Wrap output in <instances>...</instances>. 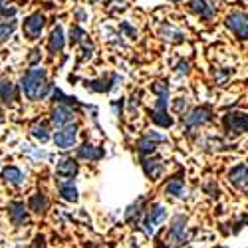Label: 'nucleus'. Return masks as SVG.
I'll use <instances>...</instances> for the list:
<instances>
[{
    "label": "nucleus",
    "mask_w": 248,
    "mask_h": 248,
    "mask_svg": "<svg viewBox=\"0 0 248 248\" xmlns=\"http://www.w3.org/2000/svg\"><path fill=\"white\" fill-rule=\"evenodd\" d=\"M165 220H167V209H165L161 202H155L145 211V217H143V231L147 234H155L157 229Z\"/></svg>",
    "instance_id": "6"
},
{
    "label": "nucleus",
    "mask_w": 248,
    "mask_h": 248,
    "mask_svg": "<svg viewBox=\"0 0 248 248\" xmlns=\"http://www.w3.org/2000/svg\"><path fill=\"white\" fill-rule=\"evenodd\" d=\"M191 240V232H189V226H187V217L185 215H175L171 218V224L167 229V246H185L189 244Z\"/></svg>",
    "instance_id": "2"
},
{
    "label": "nucleus",
    "mask_w": 248,
    "mask_h": 248,
    "mask_svg": "<svg viewBox=\"0 0 248 248\" xmlns=\"http://www.w3.org/2000/svg\"><path fill=\"white\" fill-rule=\"evenodd\" d=\"M151 121H153V125L161 127V129H169L173 127V115L169 113V99L167 97H157L155 103H153V108H151Z\"/></svg>",
    "instance_id": "5"
},
{
    "label": "nucleus",
    "mask_w": 248,
    "mask_h": 248,
    "mask_svg": "<svg viewBox=\"0 0 248 248\" xmlns=\"http://www.w3.org/2000/svg\"><path fill=\"white\" fill-rule=\"evenodd\" d=\"M215 248H226V246H215Z\"/></svg>",
    "instance_id": "42"
},
{
    "label": "nucleus",
    "mask_w": 248,
    "mask_h": 248,
    "mask_svg": "<svg viewBox=\"0 0 248 248\" xmlns=\"http://www.w3.org/2000/svg\"><path fill=\"white\" fill-rule=\"evenodd\" d=\"M151 92H153L157 97H167V99H169L171 88H169L167 81H153V84H151Z\"/></svg>",
    "instance_id": "31"
},
{
    "label": "nucleus",
    "mask_w": 248,
    "mask_h": 248,
    "mask_svg": "<svg viewBox=\"0 0 248 248\" xmlns=\"http://www.w3.org/2000/svg\"><path fill=\"white\" fill-rule=\"evenodd\" d=\"M50 209V199L46 193H34L28 199V211H32L34 215H46Z\"/></svg>",
    "instance_id": "21"
},
{
    "label": "nucleus",
    "mask_w": 248,
    "mask_h": 248,
    "mask_svg": "<svg viewBox=\"0 0 248 248\" xmlns=\"http://www.w3.org/2000/svg\"><path fill=\"white\" fill-rule=\"evenodd\" d=\"M74 16L78 18V22H86V20H88L86 10H81V8H79V10H76V12H74Z\"/></svg>",
    "instance_id": "36"
},
{
    "label": "nucleus",
    "mask_w": 248,
    "mask_h": 248,
    "mask_svg": "<svg viewBox=\"0 0 248 248\" xmlns=\"http://www.w3.org/2000/svg\"><path fill=\"white\" fill-rule=\"evenodd\" d=\"M46 22H48V18L44 12H32L24 18V22H22V32H24V38L30 40V42H36V40H40V36H42L44 28H46Z\"/></svg>",
    "instance_id": "4"
},
{
    "label": "nucleus",
    "mask_w": 248,
    "mask_h": 248,
    "mask_svg": "<svg viewBox=\"0 0 248 248\" xmlns=\"http://www.w3.org/2000/svg\"><path fill=\"white\" fill-rule=\"evenodd\" d=\"M16 30V20L10 18V20H0V44L6 42V40L14 34Z\"/></svg>",
    "instance_id": "28"
},
{
    "label": "nucleus",
    "mask_w": 248,
    "mask_h": 248,
    "mask_svg": "<svg viewBox=\"0 0 248 248\" xmlns=\"http://www.w3.org/2000/svg\"><path fill=\"white\" fill-rule=\"evenodd\" d=\"M56 187H58L60 197L64 199V201H68V202H78V201H79V193H78V187L74 185V181L58 179V181H56Z\"/></svg>",
    "instance_id": "19"
},
{
    "label": "nucleus",
    "mask_w": 248,
    "mask_h": 248,
    "mask_svg": "<svg viewBox=\"0 0 248 248\" xmlns=\"http://www.w3.org/2000/svg\"><path fill=\"white\" fill-rule=\"evenodd\" d=\"M76 157L79 161H88V163H97L106 157V151L101 147L93 145V143H81V145L76 149Z\"/></svg>",
    "instance_id": "16"
},
{
    "label": "nucleus",
    "mask_w": 248,
    "mask_h": 248,
    "mask_svg": "<svg viewBox=\"0 0 248 248\" xmlns=\"http://www.w3.org/2000/svg\"><path fill=\"white\" fill-rule=\"evenodd\" d=\"M213 119H215V111L209 106H199V108H193L187 115L183 117V125L191 131V129L206 125V123H211Z\"/></svg>",
    "instance_id": "7"
},
{
    "label": "nucleus",
    "mask_w": 248,
    "mask_h": 248,
    "mask_svg": "<svg viewBox=\"0 0 248 248\" xmlns=\"http://www.w3.org/2000/svg\"><path fill=\"white\" fill-rule=\"evenodd\" d=\"M78 133H79V127L76 125V123H70V125H66V127L56 129L54 135H52V141H54V145L60 151H68V149H74L76 147Z\"/></svg>",
    "instance_id": "8"
},
{
    "label": "nucleus",
    "mask_w": 248,
    "mask_h": 248,
    "mask_svg": "<svg viewBox=\"0 0 248 248\" xmlns=\"http://www.w3.org/2000/svg\"><path fill=\"white\" fill-rule=\"evenodd\" d=\"M30 137H34L38 143H48L52 139V129L46 121H38L30 127Z\"/></svg>",
    "instance_id": "25"
},
{
    "label": "nucleus",
    "mask_w": 248,
    "mask_h": 248,
    "mask_svg": "<svg viewBox=\"0 0 248 248\" xmlns=\"http://www.w3.org/2000/svg\"><path fill=\"white\" fill-rule=\"evenodd\" d=\"M74 119H76V111L72 106H54L50 111V123L56 129L70 125V123H74Z\"/></svg>",
    "instance_id": "11"
},
{
    "label": "nucleus",
    "mask_w": 248,
    "mask_h": 248,
    "mask_svg": "<svg viewBox=\"0 0 248 248\" xmlns=\"http://www.w3.org/2000/svg\"><path fill=\"white\" fill-rule=\"evenodd\" d=\"M16 99H18L16 84H12L8 78H2V79H0V101L6 103V106H12Z\"/></svg>",
    "instance_id": "23"
},
{
    "label": "nucleus",
    "mask_w": 248,
    "mask_h": 248,
    "mask_svg": "<svg viewBox=\"0 0 248 248\" xmlns=\"http://www.w3.org/2000/svg\"><path fill=\"white\" fill-rule=\"evenodd\" d=\"M177 72H179V74H189V72H191V64H189L187 60H181L179 66H177Z\"/></svg>",
    "instance_id": "34"
},
{
    "label": "nucleus",
    "mask_w": 248,
    "mask_h": 248,
    "mask_svg": "<svg viewBox=\"0 0 248 248\" xmlns=\"http://www.w3.org/2000/svg\"><path fill=\"white\" fill-rule=\"evenodd\" d=\"M20 90H22L24 97L30 101H40L50 97L54 86L48 79V72L44 68H30L22 74V79H20Z\"/></svg>",
    "instance_id": "1"
},
{
    "label": "nucleus",
    "mask_w": 248,
    "mask_h": 248,
    "mask_svg": "<svg viewBox=\"0 0 248 248\" xmlns=\"http://www.w3.org/2000/svg\"><path fill=\"white\" fill-rule=\"evenodd\" d=\"M119 30H121V36H127V38H137V36H139L137 28L131 26V22H127V20H123L121 26H119Z\"/></svg>",
    "instance_id": "32"
},
{
    "label": "nucleus",
    "mask_w": 248,
    "mask_h": 248,
    "mask_svg": "<svg viewBox=\"0 0 248 248\" xmlns=\"http://www.w3.org/2000/svg\"><path fill=\"white\" fill-rule=\"evenodd\" d=\"M141 167H143V173H145V177L149 181H157L165 171V163H163V159L149 155V157H143Z\"/></svg>",
    "instance_id": "17"
},
{
    "label": "nucleus",
    "mask_w": 248,
    "mask_h": 248,
    "mask_svg": "<svg viewBox=\"0 0 248 248\" xmlns=\"http://www.w3.org/2000/svg\"><path fill=\"white\" fill-rule=\"evenodd\" d=\"M231 187H234L236 191H246L248 189V165L246 163H236L234 167L229 169L226 173Z\"/></svg>",
    "instance_id": "12"
},
{
    "label": "nucleus",
    "mask_w": 248,
    "mask_h": 248,
    "mask_svg": "<svg viewBox=\"0 0 248 248\" xmlns=\"http://www.w3.org/2000/svg\"><path fill=\"white\" fill-rule=\"evenodd\" d=\"M2 179L12 185V187H20V185L24 183V173L20 167H16V165H8V167L2 169Z\"/></svg>",
    "instance_id": "26"
},
{
    "label": "nucleus",
    "mask_w": 248,
    "mask_h": 248,
    "mask_svg": "<svg viewBox=\"0 0 248 248\" xmlns=\"http://www.w3.org/2000/svg\"><path fill=\"white\" fill-rule=\"evenodd\" d=\"M222 125H224V131L229 135H232V137L248 133V113H242V111L226 113L224 119H222Z\"/></svg>",
    "instance_id": "10"
},
{
    "label": "nucleus",
    "mask_w": 248,
    "mask_h": 248,
    "mask_svg": "<svg viewBox=\"0 0 248 248\" xmlns=\"http://www.w3.org/2000/svg\"><path fill=\"white\" fill-rule=\"evenodd\" d=\"M204 189L211 193V197H218V187H217L215 183H206V187H204Z\"/></svg>",
    "instance_id": "35"
},
{
    "label": "nucleus",
    "mask_w": 248,
    "mask_h": 248,
    "mask_svg": "<svg viewBox=\"0 0 248 248\" xmlns=\"http://www.w3.org/2000/svg\"><path fill=\"white\" fill-rule=\"evenodd\" d=\"M79 46H81V58H84V60H88V58L93 56V44L92 42H88V40H86V42L79 44Z\"/></svg>",
    "instance_id": "33"
},
{
    "label": "nucleus",
    "mask_w": 248,
    "mask_h": 248,
    "mask_svg": "<svg viewBox=\"0 0 248 248\" xmlns=\"http://www.w3.org/2000/svg\"><path fill=\"white\" fill-rule=\"evenodd\" d=\"M159 36L163 40H167V42H171V44H179V42H183V40H185V34L179 28H175L173 24H163L159 28Z\"/></svg>",
    "instance_id": "27"
},
{
    "label": "nucleus",
    "mask_w": 248,
    "mask_h": 248,
    "mask_svg": "<svg viewBox=\"0 0 248 248\" xmlns=\"http://www.w3.org/2000/svg\"><path fill=\"white\" fill-rule=\"evenodd\" d=\"M143 217H145V197H139L131 206H127V211H125V222L137 224Z\"/></svg>",
    "instance_id": "24"
},
{
    "label": "nucleus",
    "mask_w": 248,
    "mask_h": 248,
    "mask_svg": "<svg viewBox=\"0 0 248 248\" xmlns=\"http://www.w3.org/2000/svg\"><path fill=\"white\" fill-rule=\"evenodd\" d=\"M92 2H93V4H97V2H103V0H92Z\"/></svg>",
    "instance_id": "41"
},
{
    "label": "nucleus",
    "mask_w": 248,
    "mask_h": 248,
    "mask_svg": "<svg viewBox=\"0 0 248 248\" xmlns=\"http://www.w3.org/2000/svg\"><path fill=\"white\" fill-rule=\"evenodd\" d=\"M165 195L173 197V199H185L187 197V185H185V181L179 175L171 177L167 183H165Z\"/></svg>",
    "instance_id": "20"
},
{
    "label": "nucleus",
    "mask_w": 248,
    "mask_h": 248,
    "mask_svg": "<svg viewBox=\"0 0 248 248\" xmlns=\"http://www.w3.org/2000/svg\"><path fill=\"white\" fill-rule=\"evenodd\" d=\"M6 2H8V0H0V4H2V6H4V4H6Z\"/></svg>",
    "instance_id": "40"
},
{
    "label": "nucleus",
    "mask_w": 248,
    "mask_h": 248,
    "mask_svg": "<svg viewBox=\"0 0 248 248\" xmlns=\"http://www.w3.org/2000/svg\"><path fill=\"white\" fill-rule=\"evenodd\" d=\"M189 10L199 16L201 20H213L215 18V8L206 0H189Z\"/></svg>",
    "instance_id": "22"
},
{
    "label": "nucleus",
    "mask_w": 248,
    "mask_h": 248,
    "mask_svg": "<svg viewBox=\"0 0 248 248\" xmlns=\"http://www.w3.org/2000/svg\"><path fill=\"white\" fill-rule=\"evenodd\" d=\"M8 218H10L12 226H24V224H28L30 215H28L26 204L22 201H10L8 202Z\"/></svg>",
    "instance_id": "14"
},
{
    "label": "nucleus",
    "mask_w": 248,
    "mask_h": 248,
    "mask_svg": "<svg viewBox=\"0 0 248 248\" xmlns=\"http://www.w3.org/2000/svg\"><path fill=\"white\" fill-rule=\"evenodd\" d=\"M191 109H193V108H191V103H189L187 97H177V99L173 101V111H175L177 115H183V117H185Z\"/></svg>",
    "instance_id": "30"
},
{
    "label": "nucleus",
    "mask_w": 248,
    "mask_h": 248,
    "mask_svg": "<svg viewBox=\"0 0 248 248\" xmlns=\"http://www.w3.org/2000/svg\"><path fill=\"white\" fill-rule=\"evenodd\" d=\"M2 115H4V111H2V103H0V121H2Z\"/></svg>",
    "instance_id": "38"
},
{
    "label": "nucleus",
    "mask_w": 248,
    "mask_h": 248,
    "mask_svg": "<svg viewBox=\"0 0 248 248\" xmlns=\"http://www.w3.org/2000/svg\"><path fill=\"white\" fill-rule=\"evenodd\" d=\"M64 48H66V32H64V28L58 24V26H54L52 32H50V38H48V52H50L52 56H56V54L64 52Z\"/></svg>",
    "instance_id": "18"
},
{
    "label": "nucleus",
    "mask_w": 248,
    "mask_h": 248,
    "mask_svg": "<svg viewBox=\"0 0 248 248\" xmlns=\"http://www.w3.org/2000/svg\"><path fill=\"white\" fill-rule=\"evenodd\" d=\"M34 248H46V244H44V236H38V238L34 240Z\"/></svg>",
    "instance_id": "37"
},
{
    "label": "nucleus",
    "mask_w": 248,
    "mask_h": 248,
    "mask_svg": "<svg viewBox=\"0 0 248 248\" xmlns=\"http://www.w3.org/2000/svg\"><path fill=\"white\" fill-rule=\"evenodd\" d=\"M167 141V137H165L163 133H159V131H147L145 135H141L139 139H137V143H135V149H137V153L141 155V157H149V155H153L155 151H157V147L161 145V143H165Z\"/></svg>",
    "instance_id": "9"
},
{
    "label": "nucleus",
    "mask_w": 248,
    "mask_h": 248,
    "mask_svg": "<svg viewBox=\"0 0 248 248\" xmlns=\"http://www.w3.org/2000/svg\"><path fill=\"white\" fill-rule=\"evenodd\" d=\"M88 34H86V30L81 28V26H78V24H74L72 28H70V44L72 46H79V44H84L86 42V38Z\"/></svg>",
    "instance_id": "29"
},
{
    "label": "nucleus",
    "mask_w": 248,
    "mask_h": 248,
    "mask_svg": "<svg viewBox=\"0 0 248 248\" xmlns=\"http://www.w3.org/2000/svg\"><path fill=\"white\" fill-rule=\"evenodd\" d=\"M224 26L234 38L238 40H248V12L244 10H232L226 14Z\"/></svg>",
    "instance_id": "3"
},
{
    "label": "nucleus",
    "mask_w": 248,
    "mask_h": 248,
    "mask_svg": "<svg viewBox=\"0 0 248 248\" xmlns=\"http://www.w3.org/2000/svg\"><path fill=\"white\" fill-rule=\"evenodd\" d=\"M78 173H79V163H78V159H74V157H62V159H58V163H56V175H58L60 179L72 181Z\"/></svg>",
    "instance_id": "15"
},
{
    "label": "nucleus",
    "mask_w": 248,
    "mask_h": 248,
    "mask_svg": "<svg viewBox=\"0 0 248 248\" xmlns=\"http://www.w3.org/2000/svg\"><path fill=\"white\" fill-rule=\"evenodd\" d=\"M119 81H121V78L117 74H108V76H101L97 79L88 81L86 88H88V92H93V93H108L119 86Z\"/></svg>",
    "instance_id": "13"
},
{
    "label": "nucleus",
    "mask_w": 248,
    "mask_h": 248,
    "mask_svg": "<svg viewBox=\"0 0 248 248\" xmlns=\"http://www.w3.org/2000/svg\"><path fill=\"white\" fill-rule=\"evenodd\" d=\"M169 2H173V4H181L183 0H169Z\"/></svg>",
    "instance_id": "39"
}]
</instances>
